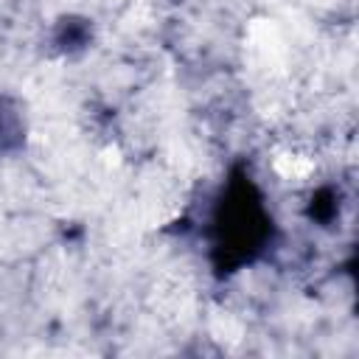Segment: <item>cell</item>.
<instances>
[{"mask_svg":"<svg viewBox=\"0 0 359 359\" xmlns=\"http://www.w3.org/2000/svg\"><path fill=\"white\" fill-rule=\"evenodd\" d=\"M219 233H222V247H227V250L247 247V252H250L264 236V210L258 208V202L252 196L238 194L236 205L230 202L224 208Z\"/></svg>","mask_w":359,"mask_h":359,"instance_id":"1","label":"cell"},{"mask_svg":"<svg viewBox=\"0 0 359 359\" xmlns=\"http://www.w3.org/2000/svg\"><path fill=\"white\" fill-rule=\"evenodd\" d=\"M20 132V121H17V112L8 109L3 101H0V146H8L11 137H17Z\"/></svg>","mask_w":359,"mask_h":359,"instance_id":"2","label":"cell"}]
</instances>
